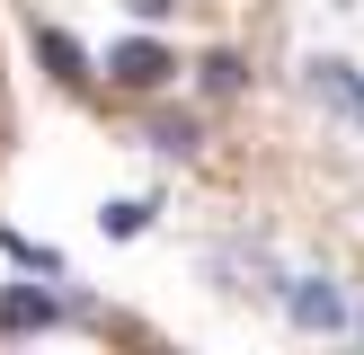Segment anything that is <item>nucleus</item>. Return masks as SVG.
<instances>
[{
	"instance_id": "nucleus-2",
	"label": "nucleus",
	"mask_w": 364,
	"mask_h": 355,
	"mask_svg": "<svg viewBox=\"0 0 364 355\" xmlns=\"http://www.w3.org/2000/svg\"><path fill=\"white\" fill-rule=\"evenodd\" d=\"M107 80H116V89H134V98H151V89H169V53H160L151 36H134V45H116V53H107Z\"/></svg>"
},
{
	"instance_id": "nucleus-4",
	"label": "nucleus",
	"mask_w": 364,
	"mask_h": 355,
	"mask_svg": "<svg viewBox=\"0 0 364 355\" xmlns=\"http://www.w3.org/2000/svg\"><path fill=\"white\" fill-rule=\"evenodd\" d=\"M36 62H45L63 89H89V80H98V71H89V53H80V36H63V27H36Z\"/></svg>"
},
{
	"instance_id": "nucleus-10",
	"label": "nucleus",
	"mask_w": 364,
	"mask_h": 355,
	"mask_svg": "<svg viewBox=\"0 0 364 355\" xmlns=\"http://www.w3.org/2000/svg\"><path fill=\"white\" fill-rule=\"evenodd\" d=\"M347 329H364V311H355V320H347Z\"/></svg>"
},
{
	"instance_id": "nucleus-7",
	"label": "nucleus",
	"mask_w": 364,
	"mask_h": 355,
	"mask_svg": "<svg viewBox=\"0 0 364 355\" xmlns=\"http://www.w3.org/2000/svg\"><path fill=\"white\" fill-rule=\"evenodd\" d=\"M142 142H160V151H178V160H187L205 133H196V116H142Z\"/></svg>"
},
{
	"instance_id": "nucleus-8",
	"label": "nucleus",
	"mask_w": 364,
	"mask_h": 355,
	"mask_svg": "<svg viewBox=\"0 0 364 355\" xmlns=\"http://www.w3.org/2000/svg\"><path fill=\"white\" fill-rule=\"evenodd\" d=\"M142 222H151V204H134V195H116V204H107V240H134Z\"/></svg>"
},
{
	"instance_id": "nucleus-3",
	"label": "nucleus",
	"mask_w": 364,
	"mask_h": 355,
	"mask_svg": "<svg viewBox=\"0 0 364 355\" xmlns=\"http://www.w3.org/2000/svg\"><path fill=\"white\" fill-rule=\"evenodd\" d=\"M284 311H294V329H347V320H355V302L338 293L329 275H311V284H294V302H284Z\"/></svg>"
},
{
	"instance_id": "nucleus-6",
	"label": "nucleus",
	"mask_w": 364,
	"mask_h": 355,
	"mask_svg": "<svg viewBox=\"0 0 364 355\" xmlns=\"http://www.w3.org/2000/svg\"><path fill=\"white\" fill-rule=\"evenodd\" d=\"M311 89L338 106V116H355V124H364V80H355L347 62H311Z\"/></svg>"
},
{
	"instance_id": "nucleus-5",
	"label": "nucleus",
	"mask_w": 364,
	"mask_h": 355,
	"mask_svg": "<svg viewBox=\"0 0 364 355\" xmlns=\"http://www.w3.org/2000/svg\"><path fill=\"white\" fill-rule=\"evenodd\" d=\"M196 89H205V98H240V89H249V62L231 45H213L205 62H196Z\"/></svg>"
},
{
	"instance_id": "nucleus-9",
	"label": "nucleus",
	"mask_w": 364,
	"mask_h": 355,
	"mask_svg": "<svg viewBox=\"0 0 364 355\" xmlns=\"http://www.w3.org/2000/svg\"><path fill=\"white\" fill-rule=\"evenodd\" d=\"M124 9H134V18H169L178 0H124Z\"/></svg>"
},
{
	"instance_id": "nucleus-1",
	"label": "nucleus",
	"mask_w": 364,
	"mask_h": 355,
	"mask_svg": "<svg viewBox=\"0 0 364 355\" xmlns=\"http://www.w3.org/2000/svg\"><path fill=\"white\" fill-rule=\"evenodd\" d=\"M63 320H89V302H71V293H36V284H0V337L63 329Z\"/></svg>"
}]
</instances>
